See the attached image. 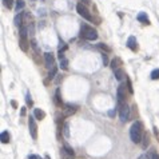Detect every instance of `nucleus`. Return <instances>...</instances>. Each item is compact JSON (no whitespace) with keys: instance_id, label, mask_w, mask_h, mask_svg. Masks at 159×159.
Wrapping results in <instances>:
<instances>
[{"instance_id":"obj_1","label":"nucleus","mask_w":159,"mask_h":159,"mask_svg":"<svg viewBox=\"0 0 159 159\" xmlns=\"http://www.w3.org/2000/svg\"><path fill=\"white\" fill-rule=\"evenodd\" d=\"M143 135H145V132H143V123L139 120L134 122L132 124H131L130 127V138L132 140L134 143H140L142 142V138Z\"/></svg>"},{"instance_id":"obj_21","label":"nucleus","mask_w":159,"mask_h":159,"mask_svg":"<svg viewBox=\"0 0 159 159\" xmlns=\"http://www.w3.org/2000/svg\"><path fill=\"white\" fill-rule=\"evenodd\" d=\"M63 134L65 138H70V124H68L67 122L63 124Z\"/></svg>"},{"instance_id":"obj_13","label":"nucleus","mask_w":159,"mask_h":159,"mask_svg":"<svg viewBox=\"0 0 159 159\" xmlns=\"http://www.w3.org/2000/svg\"><path fill=\"white\" fill-rule=\"evenodd\" d=\"M54 103L58 106V107H62V106H63V102H62V98H60V90L59 88H56V91H55Z\"/></svg>"},{"instance_id":"obj_6","label":"nucleus","mask_w":159,"mask_h":159,"mask_svg":"<svg viewBox=\"0 0 159 159\" xmlns=\"http://www.w3.org/2000/svg\"><path fill=\"white\" fill-rule=\"evenodd\" d=\"M126 90H129L126 87V84L124 83H120L119 87H118L116 90V98H118V106L123 104L124 103V99H126Z\"/></svg>"},{"instance_id":"obj_33","label":"nucleus","mask_w":159,"mask_h":159,"mask_svg":"<svg viewBox=\"0 0 159 159\" xmlns=\"http://www.w3.org/2000/svg\"><path fill=\"white\" fill-rule=\"evenodd\" d=\"M138 159H151V158H150V154H148V155H147V154H143V155H140Z\"/></svg>"},{"instance_id":"obj_5","label":"nucleus","mask_w":159,"mask_h":159,"mask_svg":"<svg viewBox=\"0 0 159 159\" xmlns=\"http://www.w3.org/2000/svg\"><path fill=\"white\" fill-rule=\"evenodd\" d=\"M119 118H120L122 123H126V122L130 119V107L126 103L119 106Z\"/></svg>"},{"instance_id":"obj_29","label":"nucleus","mask_w":159,"mask_h":159,"mask_svg":"<svg viewBox=\"0 0 159 159\" xmlns=\"http://www.w3.org/2000/svg\"><path fill=\"white\" fill-rule=\"evenodd\" d=\"M102 60H103V64L104 65H108V56H107L106 52H103L102 54Z\"/></svg>"},{"instance_id":"obj_10","label":"nucleus","mask_w":159,"mask_h":159,"mask_svg":"<svg viewBox=\"0 0 159 159\" xmlns=\"http://www.w3.org/2000/svg\"><path fill=\"white\" fill-rule=\"evenodd\" d=\"M127 47L131 49V51H138V40H136L135 36H129V39H127Z\"/></svg>"},{"instance_id":"obj_17","label":"nucleus","mask_w":159,"mask_h":159,"mask_svg":"<svg viewBox=\"0 0 159 159\" xmlns=\"http://www.w3.org/2000/svg\"><path fill=\"white\" fill-rule=\"evenodd\" d=\"M0 140H2L3 145H7V143H9V134H8V131H3V132L0 134Z\"/></svg>"},{"instance_id":"obj_3","label":"nucleus","mask_w":159,"mask_h":159,"mask_svg":"<svg viewBox=\"0 0 159 159\" xmlns=\"http://www.w3.org/2000/svg\"><path fill=\"white\" fill-rule=\"evenodd\" d=\"M76 11H78V14H79L83 19H86V20H88V21H92L94 20L91 12L88 11V8H87L83 3H79V4L76 5Z\"/></svg>"},{"instance_id":"obj_30","label":"nucleus","mask_w":159,"mask_h":159,"mask_svg":"<svg viewBox=\"0 0 159 159\" xmlns=\"http://www.w3.org/2000/svg\"><path fill=\"white\" fill-rule=\"evenodd\" d=\"M67 49V44L64 42H60V46H59V52H64Z\"/></svg>"},{"instance_id":"obj_35","label":"nucleus","mask_w":159,"mask_h":159,"mask_svg":"<svg viewBox=\"0 0 159 159\" xmlns=\"http://www.w3.org/2000/svg\"><path fill=\"white\" fill-rule=\"evenodd\" d=\"M28 159H42L39 157V155H30V157H28Z\"/></svg>"},{"instance_id":"obj_24","label":"nucleus","mask_w":159,"mask_h":159,"mask_svg":"<svg viewBox=\"0 0 159 159\" xmlns=\"http://www.w3.org/2000/svg\"><path fill=\"white\" fill-rule=\"evenodd\" d=\"M56 72H58V68H56V65H54V67H52L51 70H49V74H48V78H49V79H54L55 76H58V75H56Z\"/></svg>"},{"instance_id":"obj_20","label":"nucleus","mask_w":159,"mask_h":159,"mask_svg":"<svg viewBox=\"0 0 159 159\" xmlns=\"http://www.w3.org/2000/svg\"><path fill=\"white\" fill-rule=\"evenodd\" d=\"M24 7H26V2H24V0H17L16 2V12L23 11Z\"/></svg>"},{"instance_id":"obj_34","label":"nucleus","mask_w":159,"mask_h":159,"mask_svg":"<svg viewBox=\"0 0 159 159\" xmlns=\"http://www.w3.org/2000/svg\"><path fill=\"white\" fill-rule=\"evenodd\" d=\"M80 2H82L84 5H88V4H91V0H80Z\"/></svg>"},{"instance_id":"obj_38","label":"nucleus","mask_w":159,"mask_h":159,"mask_svg":"<svg viewBox=\"0 0 159 159\" xmlns=\"http://www.w3.org/2000/svg\"><path fill=\"white\" fill-rule=\"evenodd\" d=\"M44 159H51V158H49L48 155H46V157H44Z\"/></svg>"},{"instance_id":"obj_39","label":"nucleus","mask_w":159,"mask_h":159,"mask_svg":"<svg viewBox=\"0 0 159 159\" xmlns=\"http://www.w3.org/2000/svg\"><path fill=\"white\" fill-rule=\"evenodd\" d=\"M30 2H35V0H30Z\"/></svg>"},{"instance_id":"obj_22","label":"nucleus","mask_w":159,"mask_h":159,"mask_svg":"<svg viewBox=\"0 0 159 159\" xmlns=\"http://www.w3.org/2000/svg\"><path fill=\"white\" fill-rule=\"evenodd\" d=\"M150 76H151L152 80H158L159 79V68H155V70H152L151 74H150Z\"/></svg>"},{"instance_id":"obj_9","label":"nucleus","mask_w":159,"mask_h":159,"mask_svg":"<svg viewBox=\"0 0 159 159\" xmlns=\"http://www.w3.org/2000/svg\"><path fill=\"white\" fill-rule=\"evenodd\" d=\"M44 62H46V67L51 70L55 65V56L52 52H46L44 54Z\"/></svg>"},{"instance_id":"obj_36","label":"nucleus","mask_w":159,"mask_h":159,"mask_svg":"<svg viewBox=\"0 0 159 159\" xmlns=\"http://www.w3.org/2000/svg\"><path fill=\"white\" fill-rule=\"evenodd\" d=\"M20 114H21V116H24V115H26V108H21V112H20Z\"/></svg>"},{"instance_id":"obj_27","label":"nucleus","mask_w":159,"mask_h":159,"mask_svg":"<svg viewBox=\"0 0 159 159\" xmlns=\"http://www.w3.org/2000/svg\"><path fill=\"white\" fill-rule=\"evenodd\" d=\"M3 4H4L5 7L9 9V8L14 7V0H3Z\"/></svg>"},{"instance_id":"obj_4","label":"nucleus","mask_w":159,"mask_h":159,"mask_svg":"<svg viewBox=\"0 0 159 159\" xmlns=\"http://www.w3.org/2000/svg\"><path fill=\"white\" fill-rule=\"evenodd\" d=\"M35 119L36 118L33 116V115H31V116L28 118V130H30V134L33 140L37 139V124H36Z\"/></svg>"},{"instance_id":"obj_2","label":"nucleus","mask_w":159,"mask_h":159,"mask_svg":"<svg viewBox=\"0 0 159 159\" xmlns=\"http://www.w3.org/2000/svg\"><path fill=\"white\" fill-rule=\"evenodd\" d=\"M80 36L83 39L88 40V42H94V40L98 39V32L96 30H94L92 27L87 26V24H83L82 28H80Z\"/></svg>"},{"instance_id":"obj_7","label":"nucleus","mask_w":159,"mask_h":159,"mask_svg":"<svg viewBox=\"0 0 159 159\" xmlns=\"http://www.w3.org/2000/svg\"><path fill=\"white\" fill-rule=\"evenodd\" d=\"M60 157H62V159H74L75 158L74 150L71 148L67 143H64V146L60 150Z\"/></svg>"},{"instance_id":"obj_23","label":"nucleus","mask_w":159,"mask_h":159,"mask_svg":"<svg viewBox=\"0 0 159 159\" xmlns=\"http://www.w3.org/2000/svg\"><path fill=\"white\" fill-rule=\"evenodd\" d=\"M98 48L102 49V51H104L106 54H107V52H111V48H110L108 46H106L104 43H99V44H98Z\"/></svg>"},{"instance_id":"obj_8","label":"nucleus","mask_w":159,"mask_h":159,"mask_svg":"<svg viewBox=\"0 0 159 159\" xmlns=\"http://www.w3.org/2000/svg\"><path fill=\"white\" fill-rule=\"evenodd\" d=\"M76 106H72V104H64L63 108H62V115L63 116H71L72 114L76 112Z\"/></svg>"},{"instance_id":"obj_25","label":"nucleus","mask_w":159,"mask_h":159,"mask_svg":"<svg viewBox=\"0 0 159 159\" xmlns=\"http://www.w3.org/2000/svg\"><path fill=\"white\" fill-rule=\"evenodd\" d=\"M60 68H62V70H64V71L68 68V60L65 58L60 59Z\"/></svg>"},{"instance_id":"obj_16","label":"nucleus","mask_w":159,"mask_h":159,"mask_svg":"<svg viewBox=\"0 0 159 159\" xmlns=\"http://www.w3.org/2000/svg\"><path fill=\"white\" fill-rule=\"evenodd\" d=\"M19 44H20V48L23 49L24 52H27V51H28V44H30L28 39H24V37H20V42H19Z\"/></svg>"},{"instance_id":"obj_12","label":"nucleus","mask_w":159,"mask_h":159,"mask_svg":"<svg viewBox=\"0 0 159 159\" xmlns=\"http://www.w3.org/2000/svg\"><path fill=\"white\" fill-rule=\"evenodd\" d=\"M114 75H115V79L118 80V82H122L123 80V78L126 76V74H124V71L122 70V68H116V70H114Z\"/></svg>"},{"instance_id":"obj_19","label":"nucleus","mask_w":159,"mask_h":159,"mask_svg":"<svg viewBox=\"0 0 159 159\" xmlns=\"http://www.w3.org/2000/svg\"><path fill=\"white\" fill-rule=\"evenodd\" d=\"M140 145H142V148H147V146L150 145V138L147 134H145L142 138V142H140Z\"/></svg>"},{"instance_id":"obj_26","label":"nucleus","mask_w":159,"mask_h":159,"mask_svg":"<svg viewBox=\"0 0 159 159\" xmlns=\"http://www.w3.org/2000/svg\"><path fill=\"white\" fill-rule=\"evenodd\" d=\"M26 103H27V106H30V107H32V106H33V100H32V98H31L30 92L26 94Z\"/></svg>"},{"instance_id":"obj_14","label":"nucleus","mask_w":159,"mask_h":159,"mask_svg":"<svg viewBox=\"0 0 159 159\" xmlns=\"http://www.w3.org/2000/svg\"><path fill=\"white\" fill-rule=\"evenodd\" d=\"M33 116H35L37 120H43L46 118V112L43 110H40V108H35V110H33Z\"/></svg>"},{"instance_id":"obj_11","label":"nucleus","mask_w":159,"mask_h":159,"mask_svg":"<svg viewBox=\"0 0 159 159\" xmlns=\"http://www.w3.org/2000/svg\"><path fill=\"white\" fill-rule=\"evenodd\" d=\"M23 17H24V12H21V11L17 12V15H16V16H15V19H14L15 26L19 27V28L23 26Z\"/></svg>"},{"instance_id":"obj_32","label":"nucleus","mask_w":159,"mask_h":159,"mask_svg":"<svg viewBox=\"0 0 159 159\" xmlns=\"http://www.w3.org/2000/svg\"><path fill=\"white\" fill-rule=\"evenodd\" d=\"M107 114H108V116H110V118H114L115 115H116V110H115V108H112V110H110Z\"/></svg>"},{"instance_id":"obj_15","label":"nucleus","mask_w":159,"mask_h":159,"mask_svg":"<svg viewBox=\"0 0 159 159\" xmlns=\"http://www.w3.org/2000/svg\"><path fill=\"white\" fill-rule=\"evenodd\" d=\"M136 19H138L140 23H143V24H150V20H148L147 14H146V12H139L138 17H136Z\"/></svg>"},{"instance_id":"obj_18","label":"nucleus","mask_w":159,"mask_h":159,"mask_svg":"<svg viewBox=\"0 0 159 159\" xmlns=\"http://www.w3.org/2000/svg\"><path fill=\"white\" fill-rule=\"evenodd\" d=\"M119 65H120V59H119V58L112 59V60H111V63H110V67L112 68V71H114V70H116V68H119Z\"/></svg>"},{"instance_id":"obj_28","label":"nucleus","mask_w":159,"mask_h":159,"mask_svg":"<svg viewBox=\"0 0 159 159\" xmlns=\"http://www.w3.org/2000/svg\"><path fill=\"white\" fill-rule=\"evenodd\" d=\"M150 158H151V159H159V155L157 154V151H155L154 148L150 150Z\"/></svg>"},{"instance_id":"obj_37","label":"nucleus","mask_w":159,"mask_h":159,"mask_svg":"<svg viewBox=\"0 0 159 159\" xmlns=\"http://www.w3.org/2000/svg\"><path fill=\"white\" fill-rule=\"evenodd\" d=\"M11 104H12V106H14V107H15V108H17V104H16V102H15V100H12V102H11Z\"/></svg>"},{"instance_id":"obj_31","label":"nucleus","mask_w":159,"mask_h":159,"mask_svg":"<svg viewBox=\"0 0 159 159\" xmlns=\"http://www.w3.org/2000/svg\"><path fill=\"white\" fill-rule=\"evenodd\" d=\"M127 88H129L130 94H134V88H132V84H131V80L127 78Z\"/></svg>"}]
</instances>
